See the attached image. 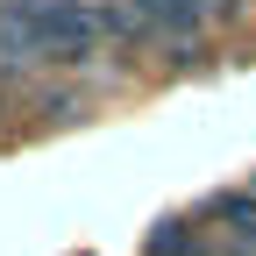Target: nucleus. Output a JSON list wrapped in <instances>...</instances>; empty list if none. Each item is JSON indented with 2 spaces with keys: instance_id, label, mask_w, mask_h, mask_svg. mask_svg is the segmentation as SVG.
<instances>
[{
  "instance_id": "7ed1b4c3",
  "label": "nucleus",
  "mask_w": 256,
  "mask_h": 256,
  "mask_svg": "<svg viewBox=\"0 0 256 256\" xmlns=\"http://www.w3.org/2000/svg\"><path fill=\"white\" fill-rule=\"evenodd\" d=\"M214 220H220V228H228L249 256H256V185H242V192H220V200H214Z\"/></svg>"
},
{
  "instance_id": "f257e3e1",
  "label": "nucleus",
  "mask_w": 256,
  "mask_h": 256,
  "mask_svg": "<svg viewBox=\"0 0 256 256\" xmlns=\"http://www.w3.org/2000/svg\"><path fill=\"white\" fill-rule=\"evenodd\" d=\"M107 43L100 0H0V57L8 64H78Z\"/></svg>"
},
{
  "instance_id": "f03ea898",
  "label": "nucleus",
  "mask_w": 256,
  "mask_h": 256,
  "mask_svg": "<svg viewBox=\"0 0 256 256\" xmlns=\"http://www.w3.org/2000/svg\"><path fill=\"white\" fill-rule=\"evenodd\" d=\"M200 0H100V28L107 43H156V50H192L200 36Z\"/></svg>"
},
{
  "instance_id": "20e7f679",
  "label": "nucleus",
  "mask_w": 256,
  "mask_h": 256,
  "mask_svg": "<svg viewBox=\"0 0 256 256\" xmlns=\"http://www.w3.org/2000/svg\"><path fill=\"white\" fill-rule=\"evenodd\" d=\"M206 14H228V8H249V0H200Z\"/></svg>"
}]
</instances>
